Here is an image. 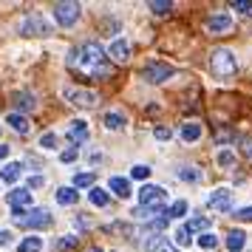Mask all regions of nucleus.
I'll return each instance as SVG.
<instances>
[{
    "instance_id": "f257e3e1",
    "label": "nucleus",
    "mask_w": 252,
    "mask_h": 252,
    "mask_svg": "<svg viewBox=\"0 0 252 252\" xmlns=\"http://www.w3.org/2000/svg\"><path fill=\"white\" fill-rule=\"evenodd\" d=\"M65 65L85 80H108L111 77V63H108V54L99 43H82V46L71 48Z\"/></svg>"
},
{
    "instance_id": "f03ea898",
    "label": "nucleus",
    "mask_w": 252,
    "mask_h": 252,
    "mask_svg": "<svg viewBox=\"0 0 252 252\" xmlns=\"http://www.w3.org/2000/svg\"><path fill=\"white\" fill-rule=\"evenodd\" d=\"M210 71H213V77H218V80L235 77V71H238L235 54H232L229 48H216V51L210 54Z\"/></svg>"
},
{
    "instance_id": "7ed1b4c3",
    "label": "nucleus",
    "mask_w": 252,
    "mask_h": 252,
    "mask_svg": "<svg viewBox=\"0 0 252 252\" xmlns=\"http://www.w3.org/2000/svg\"><path fill=\"white\" fill-rule=\"evenodd\" d=\"M12 221L23 229H43L51 224V213L43 210V207H34V210H14Z\"/></svg>"
},
{
    "instance_id": "20e7f679",
    "label": "nucleus",
    "mask_w": 252,
    "mask_h": 252,
    "mask_svg": "<svg viewBox=\"0 0 252 252\" xmlns=\"http://www.w3.org/2000/svg\"><path fill=\"white\" fill-rule=\"evenodd\" d=\"M176 74V68L173 65H167V63H148L145 68H142V80L150 82V85H161V82H167Z\"/></svg>"
},
{
    "instance_id": "39448f33",
    "label": "nucleus",
    "mask_w": 252,
    "mask_h": 252,
    "mask_svg": "<svg viewBox=\"0 0 252 252\" xmlns=\"http://www.w3.org/2000/svg\"><path fill=\"white\" fill-rule=\"evenodd\" d=\"M63 96H65L71 105L85 108V111H88V108H96V99H99L94 91H88V88H80V85H68V88L63 91Z\"/></svg>"
},
{
    "instance_id": "423d86ee",
    "label": "nucleus",
    "mask_w": 252,
    "mask_h": 252,
    "mask_svg": "<svg viewBox=\"0 0 252 252\" xmlns=\"http://www.w3.org/2000/svg\"><path fill=\"white\" fill-rule=\"evenodd\" d=\"M139 201H142V207H164L167 204V190H161L159 184H142Z\"/></svg>"
},
{
    "instance_id": "0eeeda50",
    "label": "nucleus",
    "mask_w": 252,
    "mask_h": 252,
    "mask_svg": "<svg viewBox=\"0 0 252 252\" xmlns=\"http://www.w3.org/2000/svg\"><path fill=\"white\" fill-rule=\"evenodd\" d=\"M54 17L63 29H71L80 20V3H54Z\"/></svg>"
},
{
    "instance_id": "6e6552de",
    "label": "nucleus",
    "mask_w": 252,
    "mask_h": 252,
    "mask_svg": "<svg viewBox=\"0 0 252 252\" xmlns=\"http://www.w3.org/2000/svg\"><path fill=\"white\" fill-rule=\"evenodd\" d=\"M20 32L26 37H46V34H51V26L40 14H29V17H23V23H20Z\"/></svg>"
},
{
    "instance_id": "1a4fd4ad",
    "label": "nucleus",
    "mask_w": 252,
    "mask_h": 252,
    "mask_svg": "<svg viewBox=\"0 0 252 252\" xmlns=\"http://www.w3.org/2000/svg\"><path fill=\"white\" fill-rule=\"evenodd\" d=\"M207 32H210V34H216V37L229 34V32H232V17H229L227 12L210 14V17H207Z\"/></svg>"
},
{
    "instance_id": "9d476101",
    "label": "nucleus",
    "mask_w": 252,
    "mask_h": 252,
    "mask_svg": "<svg viewBox=\"0 0 252 252\" xmlns=\"http://www.w3.org/2000/svg\"><path fill=\"white\" fill-rule=\"evenodd\" d=\"M207 204L213 207V210H218V213H229V210H232V190H229V187L213 190L210 198H207Z\"/></svg>"
},
{
    "instance_id": "9b49d317",
    "label": "nucleus",
    "mask_w": 252,
    "mask_h": 252,
    "mask_svg": "<svg viewBox=\"0 0 252 252\" xmlns=\"http://www.w3.org/2000/svg\"><path fill=\"white\" fill-rule=\"evenodd\" d=\"M108 54H111V60H114V63H125V60L130 57V46H127V40L116 37L114 43H111V48H108Z\"/></svg>"
},
{
    "instance_id": "f8f14e48",
    "label": "nucleus",
    "mask_w": 252,
    "mask_h": 252,
    "mask_svg": "<svg viewBox=\"0 0 252 252\" xmlns=\"http://www.w3.org/2000/svg\"><path fill=\"white\" fill-rule=\"evenodd\" d=\"M145 252H176V247L167 241V235H153L145 241Z\"/></svg>"
},
{
    "instance_id": "ddd939ff",
    "label": "nucleus",
    "mask_w": 252,
    "mask_h": 252,
    "mask_svg": "<svg viewBox=\"0 0 252 252\" xmlns=\"http://www.w3.org/2000/svg\"><path fill=\"white\" fill-rule=\"evenodd\" d=\"M9 204L12 210H26V207H32V190L26 187V190H12L9 193Z\"/></svg>"
},
{
    "instance_id": "4468645a",
    "label": "nucleus",
    "mask_w": 252,
    "mask_h": 252,
    "mask_svg": "<svg viewBox=\"0 0 252 252\" xmlns=\"http://www.w3.org/2000/svg\"><path fill=\"white\" fill-rule=\"evenodd\" d=\"M85 139H88V125H85L82 119H77V122L68 127V142L74 145V148H77V145H82Z\"/></svg>"
},
{
    "instance_id": "2eb2a0df",
    "label": "nucleus",
    "mask_w": 252,
    "mask_h": 252,
    "mask_svg": "<svg viewBox=\"0 0 252 252\" xmlns=\"http://www.w3.org/2000/svg\"><path fill=\"white\" fill-rule=\"evenodd\" d=\"M14 108H17V114H29V111H34L37 108V99H34V94H17L14 96Z\"/></svg>"
},
{
    "instance_id": "dca6fc26",
    "label": "nucleus",
    "mask_w": 252,
    "mask_h": 252,
    "mask_svg": "<svg viewBox=\"0 0 252 252\" xmlns=\"http://www.w3.org/2000/svg\"><path fill=\"white\" fill-rule=\"evenodd\" d=\"M108 187H111V190H114V195H119V198H130V182H127V179H122V176H111Z\"/></svg>"
},
{
    "instance_id": "f3484780",
    "label": "nucleus",
    "mask_w": 252,
    "mask_h": 252,
    "mask_svg": "<svg viewBox=\"0 0 252 252\" xmlns=\"http://www.w3.org/2000/svg\"><path fill=\"white\" fill-rule=\"evenodd\" d=\"M244 244H247V232H244V229H229L227 232V247L232 252H238Z\"/></svg>"
},
{
    "instance_id": "a211bd4d",
    "label": "nucleus",
    "mask_w": 252,
    "mask_h": 252,
    "mask_svg": "<svg viewBox=\"0 0 252 252\" xmlns=\"http://www.w3.org/2000/svg\"><path fill=\"white\" fill-rule=\"evenodd\" d=\"M184 229H187L190 235H193V232H201V235H204V232H210V221L201 218V216H195V218H190V221L184 224Z\"/></svg>"
},
{
    "instance_id": "6ab92c4d",
    "label": "nucleus",
    "mask_w": 252,
    "mask_h": 252,
    "mask_svg": "<svg viewBox=\"0 0 252 252\" xmlns=\"http://www.w3.org/2000/svg\"><path fill=\"white\" fill-rule=\"evenodd\" d=\"M105 127H108V130H119V127H125V114L108 111V114H105Z\"/></svg>"
},
{
    "instance_id": "aec40b11",
    "label": "nucleus",
    "mask_w": 252,
    "mask_h": 252,
    "mask_svg": "<svg viewBox=\"0 0 252 252\" xmlns=\"http://www.w3.org/2000/svg\"><path fill=\"white\" fill-rule=\"evenodd\" d=\"M77 198H80V193H77L74 187H60L57 190V201L60 204H77Z\"/></svg>"
},
{
    "instance_id": "412c9836",
    "label": "nucleus",
    "mask_w": 252,
    "mask_h": 252,
    "mask_svg": "<svg viewBox=\"0 0 252 252\" xmlns=\"http://www.w3.org/2000/svg\"><path fill=\"white\" fill-rule=\"evenodd\" d=\"M9 125H12L17 133H29V119H26L23 114H17V111L9 114Z\"/></svg>"
},
{
    "instance_id": "4be33fe9",
    "label": "nucleus",
    "mask_w": 252,
    "mask_h": 252,
    "mask_svg": "<svg viewBox=\"0 0 252 252\" xmlns=\"http://www.w3.org/2000/svg\"><path fill=\"white\" fill-rule=\"evenodd\" d=\"M17 176H20V164H6V167H0V179H3V182H17Z\"/></svg>"
},
{
    "instance_id": "5701e85b",
    "label": "nucleus",
    "mask_w": 252,
    "mask_h": 252,
    "mask_svg": "<svg viewBox=\"0 0 252 252\" xmlns=\"http://www.w3.org/2000/svg\"><path fill=\"white\" fill-rule=\"evenodd\" d=\"M201 136V125H195V122H187L182 127V139L184 142H195V139Z\"/></svg>"
},
{
    "instance_id": "b1692460",
    "label": "nucleus",
    "mask_w": 252,
    "mask_h": 252,
    "mask_svg": "<svg viewBox=\"0 0 252 252\" xmlns=\"http://www.w3.org/2000/svg\"><path fill=\"white\" fill-rule=\"evenodd\" d=\"M40 250H43V241L37 238V235H29V238L17 247V252H40Z\"/></svg>"
},
{
    "instance_id": "393cba45",
    "label": "nucleus",
    "mask_w": 252,
    "mask_h": 252,
    "mask_svg": "<svg viewBox=\"0 0 252 252\" xmlns=\"http://www.w3.org/2000/svg\"><path fill=\"white\" fill-rule=\"evenodd\" d=\"M182 216H187V201H173L170 204V210H167V218H182Z\"/></svg>"
},
{
    "instance_id": "a878e982",
    "label": "nucleus",
    "mask_w": 252,
    "mask_h": 252,
    "mask_svg": "<svg viewBox=\"0 0 252 252\" xmlns=\"http://www.w3.org/2000/svg\"><path fill=\"white\" fill-rule=\"evenodd\" d=\"M88 198H91L94 207H105V204H108V193H105V190H99V187H94L91 193H88Z\"/></svg>"
},
{
    "instance_id": "bb28decb",
    "label": "nucleus",
    "mask_w": 252,
    "mask_h": 252,
    "mask_svg": "<svg viewBox=\"0 0 252 252\" xmlns=\"http://www.w3.org/2000/svg\"><path fill=\"white\" fill-rule=\"evenodd\" d=\"M80 244V235H65V238H60L57 244H54V250L63 252V250H71V247H77Z\"/></svg>"
},
{
    "instance_id": "cd10ccee",
    "label": "nucleus",
    "mask_w": 252,
    "mask_h": 252,
    "mask_svg": "<svg viewBox=\"0 0 252 252\" xmlns=\"http://www.w3.org/2000/svg\"><path fill=\"white\" fill-rule=\"evenodd\" d=\"M148 9L153 14H167L173 9V3H170V0H167V3H164V0H153V3H148Z\"/></svg>"
},
{
    "instance_id": "c85d7f7f",
    "label": "nucleus",
    "mask_w": 252,
    "mask_h": 252,
    "mask_svg": "<svg viewBox=\"0 0 252 252\" xmlns=\"http://www.w3.org/2000/svg\"><path fill=\"white\" fill-rule=\"evenodd\" d=\"M94 182H96L94 173H77V176H74V187H91Z\"/></svg>"
},
{
    "instance_id": "c756f323",
    "label": "nucleus",
    "mask_w": 252,
    "mask_h": 252,
    "mask_svg": "<svg viewBox=\"0 0 252 252\" xmlns=\"http://www.w3.org/2000/svg\"><path fill=\"white\" fill-rule=\"evenodd\" d=\"M198 247H201V250H216V247H218V238L213 235V232H204V235L198 238Z\"/></svg>"
},
{
    "instance_id": "7c9ffc66",
    "label": "nucleus",
    "mask_w": 252,
    "mask_h": 252,
    "mask_svg": "<svg viewBox=\"0 0 252 252\" xmlns=\"http://www.w3.org/2000/svg\"><path fill=\"white\" fill-rule=\"evenodd\" d=\"M130 176L139 179V182H148V179H150V167H148V164H136V167L130 170Z\"/></svg>"
},
{
    "instance_id": "2f4dec72",
    "label": "nucleus",
    "mask_w": 252,
    "mask_h": 252,
    "mask_svg": "<svg viewBox=\"0 0 252 252\" xmlns=\"http://www.w3.org/2000/svg\"><path fill=\"white\" fill-rule=\"evenodd\" d=\"M57 142H60L57 133H43V136H40V148H48V150H51V148H57Z\"/></svg>"
},
{
    "instance_id": "473e14b6",
    "label": "nucleus",
    "mask_w": 252,
    "mask_h": 252,
    "mask_svg": "<svg viewBox=\"0 0 252 252\" xmlns=\"http://www.w3.org/2000/svg\"><path fill=\"white\" fill-rule=\"evenodd\" d=\"M179 176H182L184 182H198L201 179V173L195 170V167H184V170H179Z\"/></svg>"
},
{
    "instance_id": "72a5a7b5",
    "label": "nucleus",
    "mask_w": 252,
    "mask_h": 252,
    "mask_svg": "<svg viewBox=\"0 0 252 252\" xmlns=\"http://www.w3.org/2000/svg\"><path fill=\"white\" fill-rule=\"evenodd\" d=\"M232 9L238 14H247V17H252V3H247V0H235L232 3Z\"/></svg>"
},
{
    "instance_id": "f704fd0d",
    "label": "nucleus",
    "mask_w": 252,
    "mask_h": 252,
    "mask_svg": "<svg viewBox=\"0 0 252 252\" xmlns=\"http://www.w3.org/2000/svg\"><path fill=\"white\" fill-rule=\"evenodd\" d=\"M173 238H176V244H179V247H190V232H187V229H176V235H173Z\"/></svg>"
},
{
    "instance_id": "c9c22d12",
    "label": "nucleus",
    "mask_w": 252,
    "mask_h": 252,
    "mask_svg": "<svg viewBox=\"0 0 252 252\" xmlns=\"http://www.w3.org/2000/svg\"><path fill=\"white\" fill-rule=\"evenodd\" d=\"M153 136L159 139V142H170L173 130H170V127H164V125H159V127H156V130H153Z\"/></svg>"
},
{
    "instance_id": "e433bc0d",
    "label": "nucleus",
    "mask_w": 252,
    "mask_h": 252,
    "mask_svg": "<svg viewBox=\"0 0 252 252\" xmlns=\"http://www.w3.org/2000/svg\"><path fill=\"white\" fill-rule=\"evenodd\" d=\"M77 156H80V148H74V145H71L68 150H63V153H60V159L65 161V164H68V161H74Z\"/></svg>"
},
{
    "instance_id": "4c0bfd02",
    "label": "nucleus",
    "mask_w": 252,
    "mask_h": 252,
    "mask_svg": "<svg viewBox=\"0 0 252 252\" xmlns=\"http://www.w3.org/2000/svg\"><path fill=\"white\" fill-rule=\"evenodd\" d=\"M232 161H235V156H232L229 150H221V153H218V164H221V167H229Z\"/></svg>"
},
{
    "instance_id": "58836bf2",
    "label": "nucleus",
    "mask_w": 252,
    "mask_h": 252,
    "mask_svg": "<svg viewBox=\"0 0 252 252\" xmlns=\"http://www.w3.org/2000/svg\"><path fill=\"white\" fill-rule=\"evenodd\" d=\"M238 221H252V207H241L238 213H232Z\"/></svg>"
},
{
    "instance_id": "ea45409f",
    "label": "nucleus",
    "mask_w": 252,
    "mask_h": 252,
    "mask_svg": "<svg viewBox=\"0 0 252 252\" xmlns=\"http://www.w3.org/2000/svg\"><path fill=\"white\" fill-rule=\"evenodd\" d=\"M34 187H43V176H32L29 179V190H34Z\"/></svg>"
},
{
    "instance_id": "a19ab883",
    "label": "nucleus",
    "mask_w": 252,
    "mask_h": 252,
    "mask_svg": "<svg viewBox=\"0 0 252 252\" xmlns=\"http://www.w3.org/2000/svg\"><path fill=\"white\" fill-rule=\"evenodd\" d=\"M161 227H167V218H156V221H150L148 229H161Z\"/></svg>"
},
{
    "instance_id": "79ce46f5",
    "label": "nucleus",
    "mask_w": 252,
    "mask_h": 252,
    "mask_svg": "<svg viewBox=\"0 0 252 252\" xmlns=\"http://www.w3.org/2000/svg\"><path fill=\"white\" fill-rule=\"evenodd\" d=\"M6 244H12V235L6 229H0V247H6Z\"/></svg>"
},
{
    "instance_id": "37998d69",
    "label": "nucleus",
    "mask_w": 252,
    "mask_h": 252,
    "mask_svg": "<svg viewBox=\"0 0 252 252\" xmlns=\"http://www.w3.org/2000/svg\"><path fill=\"white\" fill-rule=\"evenodd\" d=\"M9 156V145H0V159H6Z\"/></svg>"
},
{
    "instance_id": "c03bdc74",
    "label": "nucleus",
    "mask_w": 252,
    "mask_h": 252,
    "mask_svg": "<svg viewBox=\"0 0 252 252\" xmlns=\"http://www.w3.org/2000/svg\"><path fill=\"white\" fill-rule=\"evenodd\" d=\"M88 252H102V250H99V247H91V250H88Z\"/></svg>"
}]
</instances>
